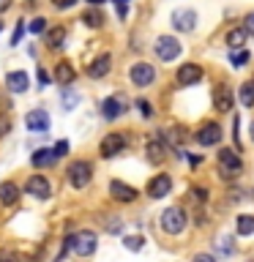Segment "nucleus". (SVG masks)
<instances>
[{
    "instance_id": "nucleus-1",
    "label": "nucleus",
    "mask_w": 254,
    "mask_h": 262,
    "mask_svg": "<svg viewBox=\"0 0 254 262\" xmlns=\"http://www.w3.org/2000/svg\"><path fill=\"white\" fill-rule=\"evenodd\" d=\"M186 224H188V216H186L183 208H167V210H161V216H159V227L167 235H180L186 229Z\"/></svg>"
},
{
    "instance_id": "nucleus-2",
    "label": "nucleus",
    "mask_w": 254,
    "mask_h": 262,
    "mask_svg": "<svg viewBox=\"0 0 254 262\" xmlns=\"http://www.w3.org/2000/svg\"><path fill=\"white\" fill-rule=\"evenodd\" d=\"M69 249L77 254V257H90V254H96L98 249V241H96V232H90V229H79V232H74L69 237Z\"/></svg>"
},
{
    "instance_id": "nucleus-3",
    "label": "nucleus",
    "mask_w": 254,
    "mask_h": 262,
    "mask_svg": "<svg viewBox=\"0 0 254 262\" xmlns=\"http://www.w3.org/2000/svg\"><path fill=\"white\" fill-rule=\"evenodd\" d=\"M219 169H221V178L241 175V169H243L241 156H238L235 150H229V147H221V150H219Z\"/></svg>"
},
{
    "instance_id": "nucleus-4",
    "label": "nucleus",
    "mask_w": 254,
    "mask_h": 262,
    "mask_svg": "<svg viewBox=\"0 0 254 262\" xmlns=\"http://www.w3.org/2000/svg\"><path fill=\"white\" fill-rule=\"evenodd\" d=\"M153 52H156V57H159L161 63H170V60H175V57L180 55V44H178L175 36H161V38H156Z\"/></svg>"
},
{
    "instance_id": "nucleus-5",
    "label": "nucleus",
    "mask_w": 254,
    "mask_h": 262,
    "mask_svg": "<svg viewBox=\"0 0 254 262\" xmlns=\"http://www.w3.org/2000/svg\"><path fill=\"white\" fill-rule=\"evenodd\" d=\"M221 137H224V131H221V126H219V123H213V120L202 123V126L197 128V134H194V139H197V142H200L202 147L219 145V142H221Z\"/></svg>"
},
{
    "instance_id": "nucleus-6",
    "label": "nucleus",
    "mask_w": 254,
    "mask_h": 262,
    "mask_svg": "<svg viewBox=\"0 0 254 262\" xmlns=\"http://www.w3.org/2000/svg\"><path fill=\"white\" fill-rule=\"evenodd\" d=\"M90 178H93V167H90L88 161H74L69 164V183L74 188H85L90 183Z\"/></svg>"
},
{
    "instance_id": "nucleus-7",
    "label": "nucleus",
    "mask_w": 254,
    "mask_h": 262,
    "mask_svg": "<svg viewBox=\"0 0 254 262\" xmlns=\"http://www.w3.org/2000/svg\"><path fill=\"white\" fill-rule=\"evenodd\" d=\"M123 147H126V137L118 134V131H112V134H107L101 139V145H98V153H101V159H112V156H118Z\"/></svg>"
},
{
    "instance_id": "nucleus-8",
    "label": "nucleus",
    "mask_w": 254,
    "mask_h": 262,
    "mask_svg": "<svg viewBox=\"0 0 254 262\" xmlns=\"http://www.w3.org/2000/svg\"><path fill=\"white\" fill-rule=\"evenodd\" d=\"M172 28L178 33H192L197 28V14L192 8H175L172 11Z\"/></svg>"
},
{
    "instance_id": "nucleus-9",
    "label": "nucleus",
    "mask_w": 254,
    "mask_h": 262,
    "mask_svg": "<svg viewBox=\"0 0 254 262\" xmlns=\"http://www.w3.org/2000/svg\"><path fill=\"white\" fill-rule=\"evenodd\" d=\"M129 77H131V82H134L137 88H147L156 79V69L151 63H134L131 71H129Z\"/></svg>"
},
{
    "instance_id": "nucleus-10",
    "label": "nucleus",
    "mask_w": 254,
    "mask_h": 262,
    "mask_svg": "<svg viewBox=\"0 0 254 262\" xmlns=\"http://www.w3.org/2000/svg\"><path fill=\"white\" fill-rule=\"evenodd\" d=\"M25 191H28L30 196H36V200H49L52 186H49V180L44 175H30L28 183H25Z\"/></svg>"
},
{
    "instance_id": "nucleus-11",
    "label": "nucleus",
    "mask_w": 254,
    "mask_h": 262,
    "mask_svg": "<svg viewBox=\"0 0 254 262\" xmlns=\"http://www.w3.org/2000/svg\"><path fill=\"white\" fill-rule=\"evenodd\" d=\"M235 104V93L229 85H216L213 88V106H216V112H229Z\"/></svg>"
},
{
    "instance_id": "nucleus-12",
    "label": "nucleus",
    "mask_w": 254,
    "mask_h": 262,
    "mask_svg": "<svg viewBox=\"0 0 254 262\" xmlns=\"http://www.w3.org/2000/svg\"><path fill=\"white\" fill-rule=\"evenodd\" d=\"M25 126H28V131H33V134H44V131H49L47 110H30L28 115H25Z\"/></svg>"
},
{
    "instance_id": "nucleus-13",
    "label": "nucleus",
    "mask_w": 254,
    "mask_h": 262,
    "mask_svg": "<svg viewBox=\"0 0 254 262\" xmlns=\"http://www.w3.org/2000/svg\"><path fill=\"white\" fill-rule=\"evenodd\" d=\"M172 191V178L170 175H156L151 178V183H147L145 194L151 196V200H161V196H167Z\"/></svg>"
},
{
    "instance_id": "nucleus-14",
    "label": "nucleus",
    "mask_w": 254,
    "mask_h": 262,
    "mask_svg": "<svg viewBox=\"0 0 254 262\" xmlns=\"http://www.w3.org/2000/svg\"><path fill=\"white\" fill-rule=\"evenodd\" d=\"M200 79H202V69L197 63H183L178 69V74H175V82H178V85H183V88L197 85Z\"/></svg>"
},
{
    "instance_id": "nucleus-15",
    "label": "nucleus",
    "mask_w": 254,
    "mask_h": 262,
    "mask_svg": "<svg viewBox=\"0 0 254 262\" xmlns=\"http://www.w3.org/2000/svg\"><path fill=\"white\" fill-rule=\"evenodd\" d=\"M147 159H151L153 164H159V161H164L167 159V150H170V145H167V137H161V134H156V137H151V142H147Z\"/></svg>"
},
{
    "instance_id": "nucleus-16",
    "label": "nucleus",
    "mask_w": 254,
    "mask_h": 262,
    "mask_svg": "<svg viewBox=\"0 0 254 262\" xmlns=\"http://www.w3.org/2000/svg\"><path fill=\"white\" fill-rule=\"evenodd\" d=\"M110 69H112V55H110V52H101L96 60H90L88 77H90V79H101V77H107V74H110Z\"/></svg>"
},
{
    "instance_id": "nucleus-17",
    "label": "nucleus",
    "mask_w": 254,
    "mask_h": 262,
    "mask_svg": "<svg viewBox=\"0 0 254 262\" xmlns=\"http://www.w3.org/2000/svg\"><path fill=\"white\" fill-rule=\"evenodd\" d=\"M123 112H126V101H123V96H110V98H104V101H101V115L107 120L120 118Z\"/></svg>"
},
{
    "instance_id": "nucleus-18",
    "label": "nucleus",
    "mask_w": 254,
    "mask_h": 262,
    "mask_svg": "<svg viewBox=\"0 0 254 262\" xmlns=\"http://www.w3.org/2000/svg\"><path fill=\"white\" fill-rule=\"evenodd\" d=\"M110 194H112V200L115 202H134L137 200V188H131V186H126L123 180H112L110 183Z\"/></svg>"
},
{
    "instance_id": "nucleus-19",
    "label": "nucleus",
    "mask_w": 254,
    "mask_h": 262,
    "mask_svg": "<svg viewBox=\"0 0 254 262\" xmlns=\"http://www.w3.org/2000/svg\"><path fill=\"white\" fill-rule=\"evenodd\" d=\"M55 161H57V153H55V147H38V150L30 156V164H33L36 169L52 167Z\"/></svg>"
},
{
    "instance_id": "nucleus-20",
    "label": "nucleus",
    "mask_w": 254,
    "mask_h": 262,
    "mask_svg": "<svg viewBox=\"0 0 254 262\" xmlns=\"http://www.w3.org/2000/svg\"><path fill=\"white\" fill-rule=\"evenodd\" d=\"M6 88L11 90V93H25V90L30 88V79L25 71H8L6 74Z\"/></svg>"
},
{
    "instance_id": "nucleus-21",
    "label": "nucleus",
    "mask_w": 254,
    "mask_h": 262,
    "mask_svg": "<svg viewBox=\"0 0 254 262\" xmlns=\"http://www.w3.org/2000/svg\"><path fill=\"white\" fill-rule=\"evenodd\" d=\"M74 79H77V71H74V66L69 60H60V63L55 66V82H57V85L69 88Z\"/></svg>"
},
{
    "instance_id": "nucleus-22",
    "label": "nucleus",
    "mask_w": 254,
    "mask_h": 262,
    "mask_svg": "<svg viewBox=\"0 0 254 262\" xmlns=\"http://www.w3.org/2000/svg\"><path fill=\"white\" fill-rule=\"evenodd\" d=\"M246 38H249V33H246V28H232V30H227V36H224V44L232 49H241L246 44Z\"/></svg>"
},
{
    "instance_id": "nucleus-23",
    "label": "nucleus",
    "mask_w": 254,
    "mask_h": 262,
    "mask_svg": "<svg viewBox=\"0 0 254 262\" xmlns=\"http://www.w3.org/2000/svg\"><path fill=\"white\" fill-rule=\"evenodd\" d=\"M16 200H19V188H16V183H0V205H16Z\"/></svg>"
},
{
    "instance_id": "nucleus-24",
    "label": "nucleus",
    "mask_w": 254,
    "mask_h": 262,
    "mask_svg": "<svg viewBox=\"0 0 254 262\" xmlns=\"http://www.w3.org/2000/svg\"><path fill=\"white\" fill-rule=\"evenodd\" d=\"M66 44V28L63 25H57V28H52L47 33V47L49 49H60Z\"/></svg>"
},
{
    "instance_id": "nucleus-25",
    "label": "nucleus",
    "mask_w": 254,
    "mask_h": 262,
    "mask_svg": "<svg viewBox=\"0 0 254 262\" xmlns=\"http://www.w3.org/2000/svg\"><path fill=\"white\" fill-rule=\"evenodd\" d=\"M238 101H241L243 106H254V79L241 85V90H238Z\"/></svg>"
},
{
    "instance_id": "nucleus-26",
    "label": "nucleus",
    "mask_w": 254,
    "mask_h": 262,
    "mask_svg": "<svg viewBox=\"0 0 254 262\" xmlns=\"http://www.w3.org/2000/svg\"><path fill=\"white\" fill-rule=\"evenodd\" d=\"M60 104H63V110L66 112H71L74 106L79 104V93L77 90H71V88H63V96H60Z\"/></svg>"
},
{
    "instance_id": "nucleus-27",
    "label": "nucleus",
    "mask_w": 254,
    "mask_h": 262,
    "mask_svg": "<svg viewBox=\"0 0 254 262\" xmlns=\"http://www.w3.org/2000/svg\"><path fill=\"white\" fill-rule=\"evenodd\" d=\"M235 227H238V235H251L254 232V216H249V213H243V216H238L235 221Z\"/></svg>"
},
{
    "instance_id": "nucleus-28",
    "label": "nucleus",
    "mask_w": 254,
    "mask_h": 262,
    "mask_svg": "<svg viewBox=\"0 0 254 262\" xmlns=\"http://www.w3.org/2000/svg\"><path fill=\"white\" fill-rule=\"evenodd\" d=\"M82 22H85L88 28H101V25H104V14H101V11H93V8H90V11L82 14Z\"/></svg>"
},
{
    "instance_id": "nucleus-29",
    "label": "nucleus",
    "mask_w": 254,
    "mask_h": 262,
    "mask_svg": "<svg viewBox=\"0 0 254 262\" xmlns=\"http://www.w3.org/2000/svg\"><path fill=\"white\" fill-rule=\"evenodd\" d=\"M251 60V55L246 52V49H235L232 55H229V63H232V69H243L246 63Z\"/></svg>"
},
{
    "instance_id": "nucleus-30",
    "label": "nucleus",
    "mask_w": 254,
    "mask_h": 262,
    "mask_svg": "<svg viewBox=\"0 0 254 262\" xmlns=\"http://www.w3.org/2000/svg\"><path fill=\"white\" fill-rule=\"evenodd\" d=\"M123 246H126L129 251H142L145 237H142V235H129V237H123Z\"/></svg>"
},
{
    "instance_id": "nucleus-31",
    "label": "nucleus",
    "mask_w": 254,
    "mask_h": 262,
    "mask_svg": "<svg viewBox=\"0 0 254 262\" xmlns=\"http://www.w3.org/2000/svg\"><path fill=\"white\" fill-rule=\"evenodd\" d=\"M216 249H219L221 254H235V243H232V237H229V235H221L219 241H216Z\"/></svg>"
},
{
    "instance_id": "nucleus-32",
    "label": "nucleus",
    "mask_w": 254,
    "mask_h": 262,
    "mask_svg": "<svg viewBox=\"0 0 254 262\" xmlns=\"http://www.w3.org/2000/svg\"><path fill=\"white\" fill-rule=\"evenodd\" d=\"M167 139H170L172 145H183L186 142V131L183 128H170L167 131Z\"/></svg>"
},
{
    "instance_id": "nucleus-33",
    "label": "nucleus",
    "mask_w": 254,
    "mask_h": 262,
    "mask_svg": "<svg viewBox=\"0 0 254 262\" xmlns=\"http://www.w3.org/2000/svg\"><path fill=\"white\" fill-rule=\"evenodd\" d=\"M137 110L142 112V118H147V120H151L153 115H156V112H153V104L145 101V98H137Z\"/></svg>"
},
{
    "instance_id": "nucleus-34",
    "label": "nucleus",
    "mask_w": 254,
    "mask_h": 262,
    "mask_svg": "<svg viewBox=\"0 0 254 262\" xmlns=\"http://www.w3.org/2000/svg\"><path fill=\"white\" fill-rule=\"evenodd\" d=\"M107 219H110V221H107V232H112V235H118V232H123V221L120 219H115V216H107Z\"/></svg>"
},
{
    "instance_id": "nucleus-35",
    "label": "nucleus",
    "mask_w": 254,
    "mask_h": 262,
    "mask_svg": "<svg viewBox=\"0 0 254 262\" xmlns=\"http://www.w3.org/2000/svg\"><path fill=\"white\" fill-rule=\"evenodd\" d=\"M0 262H19V254L14 249H3L0 251Z\"/></svg>"
},
{
    "instance_id": "nucleus-36",
    "label": "nucleus",
    "mask_w": 254,
    "mask_h": 262,
    "mask_svg": "<svg viewBox=\"0 0 254 262\" xmlns=\"http://www.w3.org/2000/svg\"><path fill=\"white\" fill-rule=\"evenodd\" d=\"M192 194H194V200H197V202H208V188L194 186V188H192Z\"/></svg>"
},
{
    "instance_id": "nucleus-37",
    "label": "nucleus",
    "mask_w": 254,
    "mask_h": 262,
    "mask_svg": "<svg viewBox=\"0 0 254 262\" xmlns=\"http://www.w3.org/2000/svg\"><path fill=\"white\" fill-rule=\"evenodd\" d=\"M44 28H47V19H44V16H36V19L30 22V33H41Z\"/></svg>"
},
{
    "instance_id": "nucleus-38",
    "label": "nucleus",
    "mask_w": 254,
    "mask_h": 262,
    "mask_svg": "<svg viewBox=\"0 0 254 262\" xmlns=\"http://www.w3.org/2000/svg\"><path fill=\"white\" fill-rule=\"evenodd\" d=\"M11 131V118L8 115H0V137H6Z\"/></svg>"
},
{
    "instance_id": "nucleus-39",
    "label": "nucleus",
    "mask_w": 254,
    "mask_h": 262,
    "mask_svg": "<svg viewBox=\"0 0 254 262\" xmlns=\"http://www.w3.org/2000/svg\"><path fill=\"white\" fill-rule=\"evenodd\" d=\"M22 33H25V22L19 19V22H16V30H14V36H11V47H14V44H19Z\"/></svg>"
},
{
    "instance_id": "nucleus-40",
    "label": "nucleus",
    "mask_w": 254,
    "mask_h": 262,
    "mask_svg": "<svg viewBox=\"0 0 254 262\" xmlns=\"http://www.w3.org/2000/svg\"><path fill=\"white\" fill-rule=\"evenodd\" d=\"M55 8H60V11H66V8H71L74 3H79V0H49Z\"/></svg>"
},
{
    "instance_id": "nucleus-41",
    "label": "nucleus",
    "mask_w": 254,
    "mask_h": 262,
    "mask_svg": "<svg viewBox=\"0 0 254 262\" xmlns=\"http://www.w3.org/2000/svg\"><path fill=\"white\" fill-rule=\"evenodd\" d=\"M246 25H243V28H246V33H249V36H254V11H249V14H246V19H243Z\"/></svg>"
},
{
    "instance_id": "nucleus-42",
    "label": "nucleus",
    "mask_w": 254,
    "mask_h": 262,
    "mask_svg": "<svg viewBox=\"0 0 254 262\" xmlns=\"http://www.w3.org/2000/svg\"><path fill=\"white\" fill-rule=\"evenodd\" d=\"M55 153H57V159H63V156L69 153V142H66V139H60V142L55 145Z\"/></svg>"
},
{
    "instance_id": "nucleus-43",
    "label": "nucleus",
    "mask_w": 254,
    "mask_h": 262,
    "mask_svg": "<svg viewBox=\"0 0 254 262\" xmlns=\"http://www.w3.org/2000/svg\"><path fill=\"white\" fill-rule=\"evenodd\" d=\"M238 128H241V120L235 118V120H232V137H235V142L241 145V131H238Z\"/></svg>"
},
{
    "instance_id": "nucleus-44",
    "label": "nucleus",
    "mask_w": 254,
    "mask_h": 262,
    "mask_svg": "<svg viewBox=\"0 0 254 262\" xmlns=\"http://www.w3.org/2000/svg\"><path fill=\"white\" fill-rule=\"evenodd\" d=\"M194 262H216V257H213V254H197Z\"/></svg>"
},
{
    "instance_id": "nucleus-45",
    "label": "nucleus",
    "mask_w": 254,
    "mask_h": 262,
    "mask_svg": "<svg viewBox=\"0 0 254 262\" xmlns=\"http://www.w3.org/2000/svg\"><path fill=\"white\" fill-rule=\"evenodd\" d=\"M38 85H49V77H47L44 69H38Z\"/></svg>"
},
{
    "instance_id": "nucleus-46",
    "label": "nucleus",
    "mask_w": 254,
    "mask_h": 262,
    "mask_svg": "<svg viewBox=\"0 0 254 262\" xmlns=\"http://www.w3.org/2000/svg\"><path fill=\"white\" fill-rule=\"evenodd\" d=\"M11 3H14V0H0V14L8 11V8H11Z\"/></svg>"
},
{
    "instance_id": "nucleus-47",
    "label": "nucleus",
    "mask_w": 254,
    "mask_h": 262,
    "mask_svg": "<svg viewBox=\"0 0 254 262\" xmlns=\"http://www.w3.org/2000/svg\"><path fill=\"white\" fill-rule=\"evenodd\" d=\"M88 3H90V6H101L104 0H88Z\"/></svg>"
},
{
    "instance_id": "nucleus-48",
    "label": "nucleus",
    "mask_w": 254,
    "mask_h": 262,
    "mask_svg": "<svg viewBox=\"0 0 254 262\" xmlns=\"http://www.w3.org/2000/svg\"><path fill=\"white\" fill-rule=\"evenodd\" d=\"M249 134H251V142H254V123H251V126H249Z\"/></svg>"
},
{
    "instance_id": "nucleus-49",
    "label": "nucleus",
    "mask_w": 254,
    "mask_h": 262,
    "mask_svg": "<svg viewBox=\"0 0 254 262\" xmlns=\"http://www.w3.org/2000/svg\"><path fill=\"white\" fill-rule=\"evenodd\" d=\"M115 3H129V0H115Z\"/></svg>"
},
{
    "instance_id": "nucleus-50",
    "label": "nucleus",
    "mask_w": 254,
    "mask_h": 262,
    "mask_svg": "<svg viewBox=\"0 0 254 262\" xmlns=\"http://www.w3.org/2000/svg\"><path fill=\"white\" fill-rule=\"evenodd\" d=\"M0 30H3V22H0Z\"/></svg>"
},
{
    "instance_id": "nucleus-51",
    "label": "nucleus",
    "mask_w": 254,
    "mask_h": 262,
    "mask_svg": "<svg viewBox=\"0 0 254 262\" xmlns=\"http://www.w3.org/2000/svg\"><path fill=\"white\" fill-rule=\"evenodd\" d=\"M30 3H33V0H30Z\"/></svg>"
}]
</instances>
